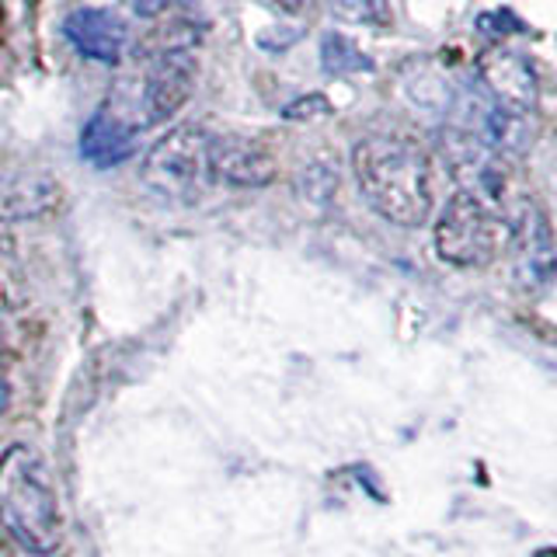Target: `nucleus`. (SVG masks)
<instances>
[{
  "mask_svg": "<svg viewBox=\"0 0 557 557\" xmlns=\"http://www.w3.org/2000/svg\"><path fill=\"white\" fill-rule=\"evenodd\" d=\"M321 63H324L327 74H335V77L362 74V70L370 74V70H373V60H366V52L352 39L338 35V32L324 35V42H321Z\"/></svg>",
  "mask_w": 557,
  "mask_h": 557,
  "instance_id": "14",
  "label": "nucleus"
},
{
  "mask_svg": "<svg viewBox=\"0 0 557 557\" xmlns=\"http://www.w3.org/2000/svg\"><path fill=\"white\" fill-rule=\"evenodd\" d=\"M8 400H11V391H8V383H4V380H0V414H4V411H8Z\"/></svg>",
  "mask_w": 557,
  "mask_h": 557,
  "instance_id": "21",
  "label": "nucleus"
},
{
  "mask_svg": "<svg viewBox=\"0 0 557 557\" xmlns=\"http://www.w3.org/2000/svg\"><path fill=\"white\" fill-rule=\"evenodd\" d=\"M171 0H133V11L144 14V17H161L168 11Z\"/></svg>",
  "mask_w": 557,
  "mask_h": 557,
  "instance_id": "19",
  "label": "nucleus"
},
{
  "mask_svg": "<svg viewBox=\"0 0 557 557\" xmlns=\"http://www.w3.org/2000/svg\"><path fill=\"white\" fill-rule=\"evenodd\" d=\"M209 174L234 188H265L275 182L278 164L272 150L255 136L223 133L209 136Z\"/></svg>",
  "mask_w": 557,
  "mask_h": 557,
  "instance_id": "9",
  "label": "nucleus"
},
{
  "mask_svg": "<svg viewBox=\"0 0 557 557\" xmlns=\"http://www.w3.org/2000/svg\"><path fill=\"white\" fill-rule=\"evenodd\" d=\"M512 258H516V278L522 289H547L554 278V234L550 220L536 202H522L512 216Z\"/></svg>",
  "mask_w": 557,
  "mask_h": 557,
  "instance_id": "8",
  "label": "nucleus"
},
{
  "mask_svg": "<svg viewBox=\"0 0 557 557\" xmlns=\"http://www.w3.org/2000/svg\"><path fill=\"white\" fill-rule=\"evenodd\" d=\"M331 11L352 25H391V0H331Z\"/></svg>",
  "mask_w": 557,
  "mask_h": 557,
  "instance_id": "16",
  "label": "nucleus"
},
{
  "mask_svg": "<svg viewBox=\"0 0 557 557\" xmlns=\"http://www.w3.org/2000/svg\"><path fill=\"white\" fill-rule=\"evenodd\" d=\"M28 293H25V278L22 269L14 265L11 255H0V310H17L25 307Z\"/></svg>",
  "mask_w": 557,
  "mask_h": 557,
  "instance_id": "17",
  "label": "nucleus"
},
{
  "mask_svg": "<svg viewBox=\"0 0 557 557\" xmlns=\"http://www.w3.org/2000/svg\"><path fill=\"white\" fill-rule=\"evenodd\" d=\"M139 178L164 202H196L206 185L213 182V174H209V133L199 126L168 129L147 150L144 164H139Z\"/></svg>",
  "mask_w": 557,
  "mask_h": 557,
  "instance_id": "4",
  "label": "nucleus"
},
{
  "mask_svg": "<svg viewBox=\"0 0 557 557\" xmlns=\"http://www.w3.org/2000/svg\"><path fill=\"white\" fill-rule=\"evenodd\" d=\"M81 157L95 168H115L133 157V129L109 112H95L81 129Z\"/></svg>",
  "mask_w": 557,
  "mask_h": 557,
  "instance_id": "12",
  "label": "nucleus"
},
{
  "mask_svg": "<svg viewBox=\"0 0 557 557\" xmlns=\"http://www.w3.org/2000/svg\"><path fill=\"white\" fill-rule=\"evenodd\" d=\"M352 174L366 206L387 223L411 231L432 216V161L414 139L394 133L362 136L352 147Z\"/></svg>",
  "mask_w": 557,
  "mask_h": 557,
  "instance_id": "1",
  "label": "nucleus"
},
{
  "mask_svg": "<svg viewBox=\"0 0 557 557\" xmlns=\"http://www.w3.org/2000/svg\"><path fill=\"white\" fill-rule=\"evenodd\" d=\"M63 202V188L57 178L39 171H11L0 174V223H25L57 213Z\"/></svg>",
  "mask_w": 557,
  "mask_h": 557,
  "instance_id": "11",
  "label": "nucleus"
},
{
  "mask_svg": "<svg viewBox=\"0 0 557 557\" xmlns=\"http://www.w3.org/2000/svg\"><path fill=\"white\" fill-rule=\"evenodd\" d=\"M478 87L509 112L536 115L540 109V74L522 52L512 49L484 52L478 60Z\"/></svg>",
  "mask_w": 557,
  "mask_h": 557,
  "instance_id": "7",
  "label": "nucleus"
},
{
  "mask_svg": "<svg viewBox=\"0 0 557 557\" xmlns=\"http://www.w3.org/2000/svg\"><path fill=\"white\" fill-rule=\"evenodd\" d=\"M331 112H335V104H331L324 95H307V98L293 101L283 109V115L289 122H318V119H327Z\"/></svg>",
  "mask_w": 557,
  "mask_h": 557,
  "instance_id": "18",
  "label": "nucleus"
},
{
  "mask_svg": "<svg viewBox=\"0 0 557 557\" xmlns=\"http://www.w3.org/2000/svg\"><path fill=\"white\" fill-rule=\"evenodd\" d=\"M335 191H338V164L324 161V157L307 161L300 168V174H296V196H300L304 202L327 206L331 199H335Z\"/></svg>",
  "mask_w": 557,
  "mask_h": 557,
  "instance_id": "13",
  "label": "nucleus"
},
{
  "mask_svg": "<svg viewBox=\"0 0 557 557\" xmlns=\"http://www.w3.org/2000/svg\"><path fill=\"white\" fill-rule=\"evenodd\" d=\"M440 153L453 174V182H457V191L478 196L481 202L498 209L512 226L509 206L516 202L519 188H516V171L509 157H498L495 150H487L460 126H446L440 133Z\"/></svg>",
  "mask_w": 557,
  "mask_h": 557,
  "instance_id": "5",
  "label": "nucleus"
},
{
  "mask_svg": "<svg viewBox=\"0 0 557 557\" xmlns=\"http://www.w3.org/2000/svg\"><path fill=\"white\" fill-rule=\"evenodd\" d=\"M275 4L283 8V11H289V14H296V11L307 8V0H275Z\"/></svg>",
  "mask_w": 557,
  "mask_h": 557,
  "instance_id": "20",
  "label": "nucleus"
},
{
  "mask_svg": "<svg viewBox=\"0 0 557 557\" xmlns=\"http://www.w3.org/2000/svg\"><path fill=\"white\" fill-rule=\"evenodd\" d=\"M0 522L32 554H52L63 540L57 481L35 446L14 443L0 457Z\"/></svg>",
  "mask_w": 557,
  "mask_h": 557,
  "instance_id": "2",
  "label": "nucleus"
},
{
  "mask_svg": "<svg viewBox=\"0 0 557 557\" xmlns=\"http://www.w3.org/2000/svg\"><path fill=\"white\" fill-rule=\"evenodd\" d=\"M199 42V28L191 22H171L164 28H153L144 42H139V52L144 60L164 57V52H191Z\"/></svg>",
  "mask_w": 557,
  "mask_h": 557,
  "instance_id": "15",
  "label": "nucleus"
},
{
  "mask_svg": "<svg viewBox=\"0 0 557 557\" xmlns=\"http://www.w3.org/2000/svg\"><path fill=\"white\" fill-rule=\"evenodd\" d=\"M509 220L470 191H453L435 216V251L453 269H484L509 244Z\"/></svg>",
  "mask_w": 557,
  "mask_h": 557,
  "instance_id": "3",
  "label": "nucleus"
},
{
  "mask_svg": "<svg viewBox=\"0 0 557 557\" xmlns=\"http://www.w3.org/2000/svg\"><path fill=\"white\" fill-rule=\"evenodd\" d=\"M63 35L81 57L95 60V63H119L122 52L129 46L126 22H122L119 14L101 11V8H81L74 14H66Z\"/></svg>",
  "mask_w": 557,
  "mask_h": 557,
  "instance_id": "10",
  "label": "nucleus"
},
{
  "mask_svg": "<svg viewBox=\"0 0 557 557\" xmlns=\"http://www.w3.org/2000/svg\"><path fill=\"white\" fill-rule=\"evenodd\" d=\"M199 81V63L191 52H164L147 60L144 91H139V126H161L182 112Z\"/></svg>",
  "mask_w": 557,
  "mask_h": 557,
  "instance_id": "6",
  "label": "nucleus"
}]
</instances>
